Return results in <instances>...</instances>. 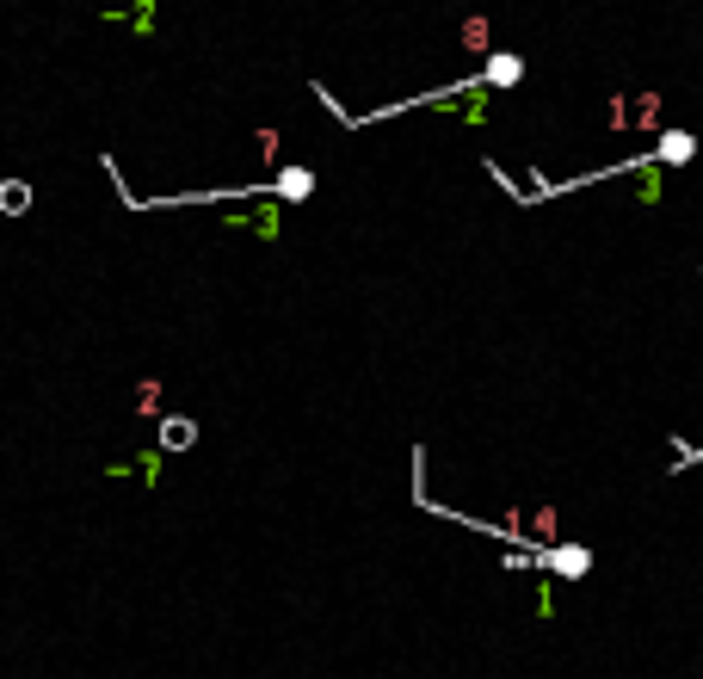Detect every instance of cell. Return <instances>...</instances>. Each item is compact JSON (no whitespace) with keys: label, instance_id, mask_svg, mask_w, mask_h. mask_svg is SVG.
Masks as SVG:
<instances>
[{"label":"cell","instance_id":"2","mask_svg":"<svg viewBox=\"0 0 703 679\" xmlns=\"http://www.w3.org/2000/svg\"><path fill=\"white\" fill-rule=\"evenodd\" d=\"M691 155H697V136H691V130H666V136L654 142L648 161H654V167H685Z\"/></svg>","mask_w":703,"mask_h":679},{"label":"cell","instance_id":"4","mask_svg":"<svg viewBox=\"0 0 703 679\" xmlns=\"http://www.w3.org/2000/svg\"><path fill=\"white\" fill-rule=\"evenodd\" d=\"M198 445V420L192 414H161V451H192Z\"/></svg>","mask_w":703,"mask_h":679},{"label":"cell","instance_id":"7","mask_svg":"<svg viewBox=\"0 0 703 679\" xmlns=\"http://www.w3.org/2000/svg\"><path fill=\"white\" fill-rule=\"evenodd\" d=\"M463 44H469V50H488V19H469V25H463Z\"/></svg>","mask_w":703,"mask_h":679},{"label":"cell","instance_id":"8","mask_svg":"<svg viewBox=\"0 0 703 679\" xmlns=\"http://www.w3.org/2000/svg\"><path fill=\"white\" fill-rule=\"evenodd\" d=\"M136 402H142V414H155V408H161V383H155V377H148V383L136 389Z\"/></svg>","mask_w":703,"mask_h":679},{"label":"cell","instance_id":"3","mask_svg":"<svg viewBox=\"0 0 703 679\" xmlns=\"http://www.w3.org/2000/svg\"><path fill=\"white\" fill-rule=\"evenodd\" d=\"M309 192H315V173H309V167H278L272 198H284V204H303Z\"/></svg>","mask_w":703,"mask_h":679},{"label":"cell","instance_id":"6","mask_svg":"<svg viewBox=\"0 0 703 679\" xmlns=\"http://www.w3.org/2000/svg\"><path fill=\"white\" fill-rule=\"evenodd\" d=\"M31 186L25 180H0V217H25V210H31Z\"/></svg>","mask_w":703,"mask_h":679},{"label":"cell","instance_id":"9","mask_svg":"<svg viewBox=\"0 0 703 679\" xmlns=\"http://www.w3.org/2000/svg\"><path fill=\"white\" fill-rule=\"evenodd\" d=\"M130 470H142V482H155V476H161V451H142Z\"/></svg>","mask_w":703,"mask_h":679},{"label":"cell","instance_id":"5","mask_svg":"<svg viewBox=\"0 0 703 679\" xmlns=\"http://www.w3.org/2000/svg\"><path fill=\"white\" fill-rule=\"evenodd\" d=\"M525 81V56H488L481 68V87H518Z\"/></svg>","mask_w":703,"mask_h":679},{"label":"cell","instance_id":"1","mask_svg":"<svg viewBox=\"0 0 703 679\" xmlns=\"http://www.w3.org/2000/svg\"><path fill=\"white\" fill-rule=\"evenodd\" d=\"M537 562L549 568V575H562V581H580L592 568V550L586 544H549V550H537Z\"/></svg>","mask_w":703,"mask_h":679}]
</instances>
